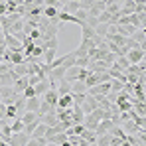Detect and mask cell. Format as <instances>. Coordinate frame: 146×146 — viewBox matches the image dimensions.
Returning a JSON list of instances; mask_svg holds the SVG:
<instances>
[{
    "mask_svg": "<svg viewBox=\"0 0 146 146\" xmlns=\"http://www.w3.org/2000/svg\"><path fill=\"white\" fill-rule=\"evenodd\" d=\"M87 93V85L83 81H73L71 83V95H83Z\"/></svg>",
    "mask_w": 146,
    "mask_h": 146,
    "instance_id": "cell-17",
    "label": "cell"
},
{
    "mask_svg": "<svg viewBox=\"0 0 146 146\" xmlns=\"http://www.w3.org/2000/svg\"><path fill=\"white\" fill-rule=\"evenodd\" d=\"M46 144H48L46 138H30L26 146H46Z\"/></svg>",
    "mask_w": 146,
    "mask_h": 146,
    "instance_id": "cell-24",
    "label": "cell"
},
{
    "mask_svg": "<svg viewBox=\"0 0 146 146\" xmlns=\"http://www.w3.org/2000/svg\"><path fill=\"white\" fill-rule=\"evenodd\" d=\"M0 44H4V34H2V30H0Z\"/></svg>",
    "mask_w": 146,
    "mask_h": 146,
    "instance_id": "cell-28",
    "label": "cell"
},
{
    "mask_svg": "<svg viewBox=\"0 0 146 146\" xmlns=\"http://www.w3.org/2000/svg\"><path fill=\"white\" fill-rule=\"evenodd\" d=\"M46 130H48V126H46L44 122H38V124H36V128L32 130L30 138H44V136H46Z\"/></svg>",
    "mask_w": 146,
    "mask_h": 146,
    "instance_id": "cell-15",
    "label": "cell"
},
{
    "mask_svg": "<svg viewBox=\"0 0 146 146\" xmlns=\"http://www.w3.org/2000/svg\"><path fill=\"white\" fill-rule=\"evenodd\" d=\"M4 51H6V46H4V44H0V59H2V55H4Z\"/></svg>",
    "mask_w": 146,
    "mask_h": 146,
    "instance_id": "cell-27",
    "label": "cell"
},
{
    "mask_svg": "<svg viewBox=\"0 0 146 146\" xmlns=\"http://www.w3.org/2000/svg\"><path fill=\"white\" fill-rule=\"evenodd\" d=\"M95 2H103V4H109L111 0H95Z\"/></svg>",
    "mask_w": 146,
    "mask_h": 146,
    "instance_id": "cell-29",
    "label": "cell"
},
{
    "mask_svg": "<svg viewBox=\"0 0 146 146\" xmlns=\"http://www.w3.org/2000/svg\"><path fill=\"white\" fill-rule=\"evenodd\" d=\"M40 103H42V97H38V95H34V97L26 99L24 111H30V113H38V109H40Z\"/></svg>",
    "mask_w": 146,
    "mask_h": 146,
    "instance_id": "cell-7",
    "label": "cell"
},
{
    "mask_svg": "<svg viewBox=\"0 0 146 146\" xmlns=\"http://www.w3.org/2000/svg\"><path fill=\"white\" fill-rule=\"evenodd\" d=\"M49 87H51V85H49V79L46 77V79H42V81H38V83L34 85V91H36V95H38V97H42Z\"/></svg>",
    "mask_w": 146,
    "mask_h": 146,
    "instance_id": "cell-12",
    "label": "cell"
},
{
    "mask_svg": "<svg viewBox=\"0 0 146 146\" xmlns=\"http://www.w3.org/2000/svg\"><path fill=\"white\" fill-rule=\"evenodd\" d=\"M79 107H81V111H83L85 115H89V113H93V111L99 107V103H97V99H95V97H91V95L87 93L85 99H83V103H81Z\"/></svg>",
    "mask_w": 146,
    "mask_h": 146,
    "instance_id": "cell-3",
    "label": "cell"
},
{
    "mask_svg": "<svg viewBox=\"0 0 146 146\" xmlns=\"http://www.w3.org/2000/svg\"><path fill=\"white\" fill-rule=\"evenodd\" d=\"M26 87H28V75L20 77V79H16V81L12 83V89H14V93H18V95H22V93H24Z\"/></svg>",
    "mask_w": 146,
    "mask_h": 146,
    "instance_id": "cell-11",
    "label": "cell"
},
{
    "mask_svg": "<svg viewBox=\"0 0 146 146\" xmlns=\"http://www.w3.org/2000/svg\"><path fill=\"white\" fill-rule=\"evenodd\" d=\"M55 89H57L59 95H67V93H71V83L65 81V79H59V81L55 83Z\"/></svg>",
    "mask_w": 146,
    "mask_h": 146,
    "instance_id": "cell-14",
    "label": "cell"
},
{
    "mask_svg": "<svg viewBox=\"0 0 146 146\" xmlns=\"http://www.w3.org/2000/svg\"><path fill=\"white\" fill-rule=\"evenodd\" d=\"M113 126H115V122L109 121V119H103V121L97 124V128H95V134L101 136V134H107V132H111L113 130Z\"/></svg>",
    "mask_w": 146,
    "mask_h": 146,
    "instance_id": "cell-6",
    "label": "cell"
},
{
    "mask_svg": "<svg viewBox=\"0 0 146 146\" xmlns=\"http://www.w3.org/2000/svg\"><path fill=\"white\" fill-rule=\"evenodd\" d=\"M57 20L63 24V22H69V24H77V26H83L79 20H77V16H73L69 12H63V10H59V14H57Z\"/></svg>",
    "mask_w": 146,
    "mask_h": 146,
    "instance_id": "cell-10",
    "label": "cell"
},
{
    "mask_svg": "<svg viewBox=\"0 0 146 146\" xmlns=\"http://www.w3.org/2000/svg\"><path fill=\"white\" fill-rule=\"evenodd\" d=\"M55 57H57V48H48V49H44L42 61H44V65H49Z\"/></svg>",
    "mask_w": 146,
    "mask_h": 146,
    "instance_id": "cell-13",
    "label": "cell"
},
{
    "mask_svg": "<svg viewBox=\"0 0 146 146\" xmlns=\"http://www.w3.org/2000/svg\"><path fill=\"white\" fill-rule=\"evenodd\" d=\"M10 130H12V134H14V132H22V130H24V122L20 121V117H16L14 121H10Z\"/></svg>",
    "mask_w": 146,
    "mask_h": 146,
    "instance_id": "cell-21",
    "label": "cell"
},
{
    "mask_svg": "<svg viewBox=\"0 0 146 146\" xmlns=\"http://www.w3.org/2000/svg\"><path fill=\"white\" fill-rule=\"evenodd\" d=\"M22 30H24V16L10 24V34H16V32H22Z\"/></svg>",
    "mask_w": 146,
    "mask_h": 146,
    "instance_id": "cell-23",
    "label": "cell"
},
{
    "mask_svg": "<svg viewBox=\"0 0 146 146\" xmlns=\"http://www.w3.org/2000/svg\"><path fill=\"white\" fill-rule=\"evenodd\" d=\"M57 14H59V10L57 8H53V6H44V18H48V20H53V18H57Z\"/></svg>",
    "mask_w": 146,
    "mask_h": 146,
    "instance_id": "cell-20",
    "label": "cell"
},
{
    "mask_svg": "<svg viewBox=\"0 0 146 146\" xmlns=\"http://www.w3.org/2000/svg\"><path fill=\"white\" fill-rule=\"evenodd\" d=\"M130 38H132V42L138 44V48H140V49H146V30H136Z\"/></svg>",
    "mask_w": 146,
    "mask_h": 146,
    "instance_id": "cell-9",
    "label": "cell"
},
{
    "mask_svg": "<svg viewBox=\"0 0 146 146\" xmlns=\"http://www.w3.org/2000/svg\"><path fill=\"white\" fill-rule=\"evenodd\" d=\"M109 63L107 61H103V59H95V61H89V65H87V69L91 73H105L109 71Z\"/></svg>",
    "mask_w": 146,
    "mask_h": 146,
    "instance_id": "cell-4",
    "label": "cell"
},
{
    "mask_svg": "<svg viewBox=\"0 0 146 146\" xmlns=\"http://www.w3.org/2000/svg\"><path fill=\"white\" fill-rule=\"evenodd\" d=\"M0 119H6V105L0 103Z\"/></svg>",
    "mask_w": 146,
    "mask_h": 146,
    "instance_id": "cell-26",
    "label": "cell"
},
{
    "mask_svg": "<svg viewBox=\"0 0 146 146\" xmlns=\"http://www.w3.org/2000/svg\"><path fill=\"white\" fill-rule=\"evenodd\" d=\"M20 121L24 122V126H26V124H30V122H34V121H40V119H38V115H36V113L24 111V113L20 115Z\"/></svg>",
    "mask_w": 146,
    "mask_h": 146,
    "instance_id": "cell-18",
    "label": "cell"
},
{
    "mask_svg": "<svg viewBox=\"0 0 146 146\" xmlns=\"http://www.w3.org/2000/svg\"><path fill=\"white\" fill-rule=\"evenodd\" d=\"M71 107H73V95H71V93H67V95H59L55 109H71Z\"/></svg>",
    "mask_w": 146,
    "mask_h": 146,
    "instance_id": "cell-8",
    "label": "cell"
},
{
    "mask_svg": "<svg viewBox=\"0 0 146 146\" xmlns=\"http://www.w3.org/2000/svg\"><path fill=\"white\" fill-rule=\"evenodd\" d=\"M46 146H61V144H53V142H48Z\"/></svg>",
    "mask_w": 146,
    "mask_h": 146,
    "instance_id": "cell-30",
    "label": "cell"
},
{
    "mask_svg": "<svg viewBox=\"0 0 146 146\" xmlns=\"http://www.w3.org/2000/svg\"><path fill=\"white\" fill-rule=\"evenodd\" d=\"M93 36H95V28H91L87 24L81 26V40H91Z\"/></svg>",
    "mask_w": 146,
    "mask_h": 146,
    "instance_id": "cell-19",
    "label": "cell"
},
{
    "mask_svg": "<svg viewBox=\"0 0 146 146\" xmlns=\"http://www.w3.org/2000/svg\"><path fill=\"white\" fill-rule=\"evenodd\" d=\"M89 61H91L89 57H75V65H77V67H85V69H87Z\"/></svg>",
    "mask_w": 146,
    "mask_h": 146,
    "instance_id": "cell-25",
    "label": "cell"
},
{
    "mask_svg": "<svg viewBox=\"0 0 146 146\" xmlns=\"http://www.w3.org/2000/svg\"><path fill=\"white\" fill-rule=\"evenodd\" d=\"M87 75H89V69H85V67H77V65H71L67 71H65V81H69V83H73V81H85L87 79Z\"/></svg>",
    "mask_w": 146,
    "mask_h": 146,
    "instance_id": "cell-1",
    "label": "cell"
},
{
    "mask_svg": "<svg viewBox=\"0 0 146 146\" xmlns=\"http://www.w3.org/2000/svg\"><path fill=\"white\" fill-rule=\"evenodd\" d=\"M28 140H30V136L22 130V132H14V134L8 138L6 144H8V146H26V144H28Z\"/></svg>",
    "mask_w": 146,
    "mask_h": 146,
    "instance_id": "cell-2",
    "label": "cell"
},
{
    "mask_svg": "<svg viewBox=\"0 0 146 146\" xmlns=\"http://www.w3.org/2000/svg\"><path fill=\"white\" fill-rule=\"evenodd\" d=\"M144 49H128V53L124 55L126 59H128V63H140L142 59H144Z\"/></svg>",
    "mask_w": 146,
    "mask_h": 146,
    "instance_id": "cell-5",
    "label": "cell"
},
{
    "mask_svg": "<svg viewBox=\"0 0 146 146\" xmlns=\"http://www.w3.org/2000/svg\"><path fill=\"white\" fill-rule=\"evenodd\" d=\"M16 117H20V113H18V109H16V105L12 103V105H6V119H16Z\"/></svg>",
    "mask_w": 146,
    "mask_h": 146,
    "instance_id": "cell-22",
    "label": "cell"
},
{
    "mask_svg": "<svg viewBox=\"0 0 146 146\" xmlns=\"http://www.w3.org/2000/svg\"><path fill=\"white\" fill-rule=\"evenodd\" d=\"M40 122H44L46 126H55L59 121H57V115H55V111H53V113H48V115L40 117Z\"/></svg>",
    "mask_w": 146,
    "mask_h": 146,
    "instance_id": "cell-16",
    "label": "cell"
}]
</instances>
